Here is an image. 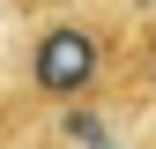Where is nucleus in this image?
<instances>
[{"instance_id": "20e7f679", "label": "nucleus", "mask_w": 156, "mask_h": 149, "mask_svg": "<svg viewBox=\"0 0 156 149\" xmlns=\"http://www.w3.org/2000/svg\"><path fill=\"white\" fill-rule=\"evenodd\" d=\"M97 149H112V142H97Z\"/></svg>"}, {"instance_id": "f257e3e1", "label": "nucleus", "mask_w": 156, "mask_h": 149, "mask_svg": "<svg viewBox=\"0 0 156 149\" xmlns=\"http://www.w3.org/2000/svg\"><path fill=\"white\" fill-rule=\"evenodd\" d=\"M104 67H112V37H104V23H89V15H52L23 45V82H30V97H45L52 112L97 97Z\"/></svg>"}, {"instance_id": "7ed1b4c3", "label": "nucleus", "mask_w": 156, "mask_h": 149, "mask_svg": "<svg viewBox=\"0 0 156 149\" xmlns=\"http://www.w3.org/2000/svg\"><path fill=\"white\" fill-rule=\"evenodd\" d=\"M126 8H134V15H156V0H126Z\"/></svg>"}, {"instance_id": "f03ea898", "label": "nucleus", "mask_w": 156, "mask_h": 149, "mask_svg": "<svg viewBox=\"0 0 156 149\" xmlns=\"http://www.w3.org/2000/svg\"><path fill=\"white\" fill-rule=\"evenodd\" d=\"M134 89H141V97H156V15H149V23H141V37H134Z\"/></svg>"}]
</instances>
